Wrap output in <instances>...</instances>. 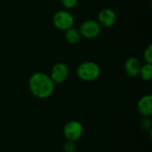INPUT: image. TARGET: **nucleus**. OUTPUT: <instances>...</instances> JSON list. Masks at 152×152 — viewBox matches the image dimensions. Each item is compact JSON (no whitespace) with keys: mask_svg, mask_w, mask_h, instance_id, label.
Returning <instances> with one entry per match:
<instances>
[{"mask_svg":"<svg viewBox=\"0 0 152 152\" xmlns=\"http://www.w3.org/2000/svg\"><path fill=\"white\" fill-rule=\"evenodd\" d=\"M62 134L66 141L77 142L84 134V126L77 120H70L67 122L62 129Z\"/></svg>","mask_w":152,"mask_h":152,"instance_id":"obj_3","label":"nucleus"},{"mask_svg":"<svg viewBox=\"0 0 152 152\" xmlns=\"http://www.w3.org/2000/svg\"><path fill=\"white\" fill-rule=\"evenodd\" d=\"M69 74V67L63 62H57L53 66L49 76L55 85H59L64 83L67 80Z\"/></svg>","mask_w":152,"mask_h":152,"instance_id":"obj_6","label":"nucleus"},{"mask_svg":"<svg viewBox=\"0 0 152 152\" xmlns=\"http://www.w3.org/2000/svg\"><path fill=\"white\" fill-rule=\"evenodd\" d=\"M79 32L81 37L85 38H94L101 32V25L94 20H86L79 27Z\"/></svg>","mask_w":152,"mask_h":152,"instance_id":"obj_5","label":"nucleus"},{"mask_svg":"<svg viewBox=\"0 0 152 152\" xmlns=\"http://www.w3.org/2000/svg\"><path fill=\"white\" fill-rule=\"evenodd\" d=\"M139 76L143 81H150L152 78V64L145 63L142 65Z\"/></svg>","mask_w":152,"mask_h":152,"instance_id":"obj_11","label":"nucleus"},{"mask_svg":"<svg viewBox=\"0 0 152 152\" xmlns=\"http://www.w3.org/2000/svg\"><path fill=\"white\" fill-rule=\"evenodd\" d=\"M77 1L78 0H61V3L66 9H72L76 7Z\"/></svg>","mask_w":152,"mask_h":152,"instance_id":"obj_15","label":"nucleus"},{"mask_svg":"<svg viewBox=\"0 0 152 152\" xmlns=\"http://www.w3.org/2000/svg\"><path fill=\"white\" fill-rule=\"evenodd\" d=\"M151 119L149 117H142L140 120V126L143 131H151Z\"/></svg>","mask_w":152,"mask_h":152,"instance_id":"obj_12","label":"nucleus"},{"mask_svg":"<svg viewBox=\"0 0 152 152\" xmlns=\"http://www.w3.org/2000/svg\"><path fill=\"white\" fill-rule=\"evenodd\" d=\"M101 74L99 65L94 61H85L80 63L77 68V76L79 79L86 82L96 80Z\"/></svg>","mask_w":152,"mask_h":152,"instance_id":"obj_2","label":"nucleus"},{"mask_svg":"<svg viewBox=\"0 0 152 152\" xmlns=\"http://www.w3.org/2000/svg\"><path fill=\"white\" fill-rule=\"evenodd\" d=\"M81 34L76 28L71 27L65 31V38L70 45H77L81 40Z\"/></svg>","mask_w":152,"mask_h":152,"instance_id":"obj_10","label":"nucleus"},{"mask_svg":"<svg viewBox=\"0 0 152 152\" xmlns=\"http://www.w3.org/2000/svg\"><path fill=\"white\" fill-rule=\"evenodd\" d=\"M53 25L60 30L66 31L74 25V18L67 10H60L53 16Z\"/></svg>","mask_w":152,"mask_h":152,"instance_id":"obj_4","label":"nucleus"},{"mask_svg":"<svg viewBox=\"0 0 152 152\" xmlns=\"http://www.w3.org/2000/svg\"><path fill=\"white\" fill-rule=\"evenodd\" d=\"M63 152H75L76 151V144L74 142L66 141L62 147Z\"/></svg>","mask_w":152,"mask_h":152,"instance_id":"obj_14","label":"nucleus"},{"mask_svg":"<svg viewBox=\"0 0 152 152\" xmlns=\"http://www.w3.org/2000/svg\"><path fill=\"white\" fill-rule=\"evenodd\" d=\"M143 59L146 63H151L152 64V45H149L144 53H143Z\"/></svg>","mask_w":152,"mask_h":152,"instance_id":"obj_13","label":"nucleus"},{"mask_svg":"<svg viewBox=\"0 0 152 152\" xmlns=\"http://www.w3.org/2000/svg\"><path fill=\"white\" fill-rule=\"evenodd\" d=\"M142 64L140 61L135 57H130L126 61L125 63V71L126 73L132 77L139 76L140 69H141Z\"/></svg>","mask_w":152,"mask_h":152,"instance_id":"obj_9","label":"nucleus"},{"mask_svg":"<svg viewBox=\"0 0 152 152\" xmlns=\"http://www.w3.org/2000/svg\"><path fill=\"white\" fill-rule=\"evenodd\" d=\"M117 21V15L110 8H103L98 13V22L101 26L110 28Z\"/></svg>","mask_w":152,"mask_h":152,"instance_id":"obj_7","label":"nucleus"},{"mask_svg":"<svg viewBox=\"0 0 152 152\" xmlns=\"http://www.w3.org/2000/svg\"><path fill=\"white\" fill-rule=\"evenodd\" d=\"M28 89L37 99H47L51 97L55 90V84L50 76L43 72H36L28 79Z\"/></svg>","mask_w":152,"mask_h":152,"instance_id":"obj_1","label":"nucleus"},{"mask_svg":"<svg viewBox=\"0 0 152 152\" xmlns=\"http://www.w3.org/2000/svg\"><path fill=\"white\" fill-rule=\"evenodd\" d=\"M137 110L142 117L152 116V95L145 94L142 96L137 102Z\"/></svg>","mask_w":152,"mask_h":152,"instance_id":"obj_8","label":"nucleus"}]
</instances>
